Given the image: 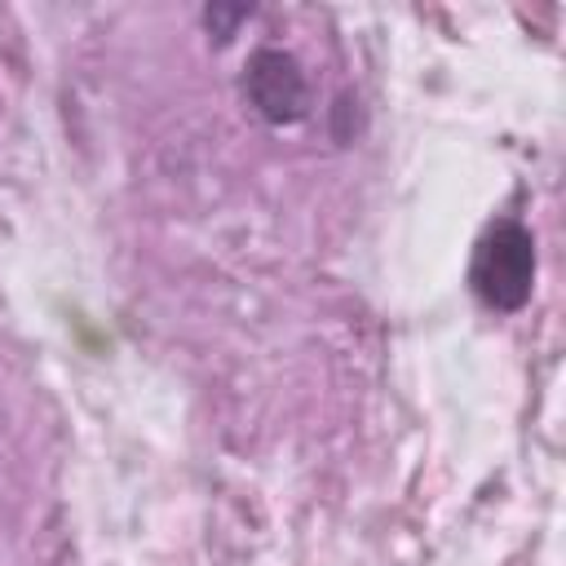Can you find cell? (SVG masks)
Instances as JSON below:
<instances>
[{
    "label": "cell",
    "mask_w": 566,
    "mask_h": 566,
    "mask_svg": "<svg viewBox=\"0 0 566 566\" xmlns=\"http://www.w3.org/2000/svg\"><path fill=\"white\" fill-rule=\"evenodd\" d=\"M535 270H539V256H535V234L513 221V217H500L495 226H486V234L478 239L473 248V261H469V287L473 296L495 310V314H517L531 292H535Z\"/></svg>",
    "instance_id": "6da1fadb"
},
{
    "label": "cell",
    "mask_w": 566,
    "mask_h": 566,
    "mask_svg": "<svg viewBox=\"0 0 566 566\" xmlns=\"http://www.w3.org/2000/svg\"><path fill=\"white\" fill-rule=\"evenodd\" d=\"M239 84H243V102L252 106V115L265 119L270 128H287L310 115V80L287 49H274V44L252 49Z\"/></svg>",
    "instance_id": "7a4b0ae2"
},
{
    "label": "cell",
    "mask_w": 566,
    "mask_h": 566,
    "mask_svg": "<svg viewBox=\"0 0 566 566\" xmlns=\"http://www.w3.org/2000/svg\"><path fill=\"white\" fill-rule=\"evenodd\" d=\"M252 13H256L252 4H208V9H203V27L226 44V40L234 35V27H239V22H248Z\"/></svg>",
    "instance_id": "3957f363"
}]
</instances>
